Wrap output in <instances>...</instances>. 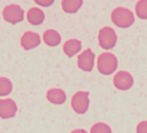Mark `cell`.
I'll return each mask as SVG.
<instances>
[{
  "mask_svg": "<svg viewBox=\"0 0 147 133\" xmlns=\"http://www.w3.org/2000/svg\"><path fill=\"white\" fill-rule=\"evenodd\" d=\"M117 66V58L110 53L102 54L98 59V69L100 72L104 75H110L114 72Z\"/></svg>",
  "mask_w": 147,
  "mask_h": 133,
  "instance_id": "2",
  "label": "cell"
},
{
  "mask_svg": "<svg viewBox=\"0 0 147 133\" xmlns=\"http://www.w3.org/2000/svg\"><path fill=\"white\" fill-rule=\"evenodd\" d=\"M43 40L45 43L49 46L54 47L60 43L61 42V36L58 32L53 30H49L44 32L43 34Z\"/></svg>",
  "mask_w": 147,
  "mask_h": 133,
  "instance_id": "13",
  "label": "cell"
},
{
  "mask_svg": "<svg viewBox=\"0 0 147 133\" xmlns=\"http://www.w3.org/2000/svg\"><path fill=\"white\" fill-rule=\"evenodd\" d=\"M18 112V105L11 99H0V118L4 119L15 117Z\"/></svg>",
  "mask_w": 147,
  "mask_h": 133,
  "instance_id": "5",
  "label": "cell"
},
{
  "mask_svg": "<svg viewBox=\"0 0 147 133\" xmlns=\"http://www.w3.org/2000/svg\"><path fill=\"white\" fill-rule=\"evenodd\" d=\"M82 5V1L80 0H66V1H62V8L67 12H76Z\"/></svg>",
  "mask_w": 147,
  "mask_h": 133,
  "instance_id": "15",
  "label": "cell"
},
{
  "mask_svg": "<svg viewBox=\"0 0 147 133\" xmlns=\"http://www.w3.org/2000/svg\"><path fill=\"white\" fill-rule=\"evenodd\" d=\"M27 19L32 25H39L44 20V13L39 8H31L27 13Z\"/></svg>",
  "mask_w": 147,
  "mask_h": 133,
  "instance_id": "10",
  "label": "cell"
},
{
  "mask_svg": "<svg viewBox=\"0 0 147 133\" xmlns=\"http://www.w3.org/2000/svg\"><path fill=\"white\" fill-rule=\"evenodd\" d=\"M81 48H82V43L80 41L72 39V40H68L67 42H66V43L64 44L63 49H64V52L67 54V55L71 57L74 54H76L78 51H80Z\"/></svg>",
  "mask_w": 147,
  "mask_h": 133,
  "instance_id": "12",
  "label": "cell"
},
{
  "mask_svg": "<svg viewBox=\"0 0 147 133\" xmlns=\"http://www.w3.org/2000/svg\"><path fill=\"white\" fill-rule=\"evenodd\" d=\"M138 133H147V121L141 122L137 127Z\"/></svg>",
  "mask_w": 147,
  "mask_h": 133,
  "instance_id": "18",
  "label": "cell"
},
{
  "mask_svg": "<svg viewBox=\"0 0 147 133\" xmlns=\"http://www.w3.org/2000/svg\"><path fill=\"white\" fill-rule=\"evenodd\" d=\"M47 99L53 104L61 105L66 100V94L61 89H50L47 93Z\"/></svg>",
  "mask_w": 147,
  "mask_h": 133,
  "instance_id": "11",
  "label": "cell"
},
{
  "mask_svg": "<svg viewBox=\"0 0 147 133\" xmlns=\"http://www.w3.org/2000/svg\"><path fill=\"white\" fill-rule=\"evenodd\" d=\"M136 11L139 17L147 18V0L139 1L136 6Z\"/></svg>",
  "mask_w": 147,
  "mask_h": 133,
  "instance_id": "16",
  "label": "cell"
},
{
  "mask_svg": "<svg viewBox=\"0 0 147 133\" xmlns=\"http://www.w3.org/2000/svg\"><path fill=\"white\" fill-rule=\"evenodd\" d=\"M37 5H42V6H49V5H52L53 4V1L52 0H50V1H39V0H36L35 1Z\"/></svg>",
  "mask_w": 147,
  "mask_h": 133,
  "instance_id": "19",
  "label": "cell"
},
{
  "mask_svg": "<svg viewBox=\"0 0 147 133\" xmlns=\"http://www.w3.org/2000/svg\"><path fill=\"white\" fill-rule=\"evenodd\" d=\"M3 17L6 22L15 24L24 20V11L18 5H9L3 11Z\"/></svg>",
  "mask_w": 147,
  "mask_h": 133,
  "instance_id": "3",
  "label": "cell"
},
{
  "mask_svg": "<svg viewBox=\"0 0 147 133\" xmlns=\"http://www.w3.org/2000/svg\"><path fill=\"white\" fill-rule=\"evenodd\" d=\"M40 42V36L33 31H27L21 37V45L25 50H30L37 47Z\"/></svg>",
  "mask_w": 147,
  "mask_h": 133,
  "instance_id": "7",
  "label": "cell"
},
{
  "mask_svg": "<svg viewBox=\"0 0 147 133\" xmlns=\"http://www.w3.org/2000/svg\"><path fill=\"white\" fill-rule=\"evenodd\" d=\"M91 133H112V130L107 124L98 123L92 127Z\"/></svg>",
  "mask_w": 147,
  "mask_h": 133,
  "instance_id": "17",
  "label": "cell"
},
{
  "mask_svg": "<svg viewBox=\"0 0 147 133\" xmlns=\"http://www.w3.org/2000/svg\"><path fill=\"white\" fill-rule=\"evenodd\" d=\"M12 83L6 77H0V96L9 95L12 91Z\"/></svg>",
  "mask_w": 147,
  "mask_h": 133,
  "instance_id": "14",
  "label": "cell"
},
{
  "mask_svg": "<svg viewBox=\"0 0 147 133\" xmlns=\"http://www.w3.org/2000/svg\"><path fill=\"white\" fill-rule=\"evenodd\" d=\"M94 54L90 49H87L79 55L78 66L84 71H91L94 66Z\"/></svg>",
  "mask_w": 147,
  "mask_h": 133,
  "instance_id": "8",
  "label": "cell"
},
{
  "mask_svg": "<svg viewBox=\"0 0 147 133\" xmlns=\"http://www.w3.org/2000/svg\"><path fill=\"white\" fill-rule=\"evenodd\" d=\"M112 19L117 26L121 28L129 27L134 21L132 12L122 7H119L113 11Z\"/></svg>",
  "mask_w": 147,
  "mask_h": 133,
  "instance_id": "1",
  "label": "cell"
},
{
  "mask_svg": "<svg viewBox=\"0 0 147 133\" xmlns=\"http://www.w3.org/2000/svg\"><path fill=\"white\" fill-rule=\"evenodd\" d=\"M133 83L131 75L127 72H119L114 77V85L120 90L129 89Z\"/></svg>",
  "mask_w": 147,
  "mask_h": 133,
  "instance_id": "9",
  "label": "cell"
},
{
  "mask_svg": "<svg viewBox=\"0 0 147 133\" xmlns=\"http://www.w3.org/2000/svg\"><path fill=\"white\" fill-rule=\"evenodd\" d=\"M72 133H87V132L83 130H76L72 131Z\"/></svg>",
  "mask_w": 147,
  "mask_h": 133,
  "instance_id": "20",
  "label": "cell"
},
{
  "mask_svg": "<svg viewBox=\"0 0 147 133\" xmlns=\"http://www.w3.org/2000/svg\"><path fill=\"white\" fill-rule=\"evenodd\" d=\"M88 93L79 92L76 93L72 99V106L76 112L84 113L88 107Z\"/></svg>",
  "mask_w": 147,
  "mask_h": 133,
  "instance_id": "6",
  "label": "cell"
},
{
  "mask_svg": "<svg viewBox=\"0 0 147 133\" xmlns=\"http://www.w3.org/2000/svg\"><path fill=\"white\" fill-rule=\"evenodd\" d=\"M117 36L113 30L109 27L103 28L99 34V41L100 46L105 49L112 48L116 43Z\"/></svg>",
  "mask_w": 147,
  "mask_h": 133,
  "instance_id": "4",
  "label": "cell"
}]
</instances>
